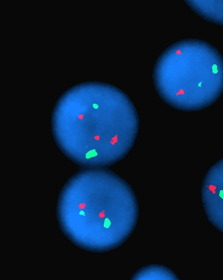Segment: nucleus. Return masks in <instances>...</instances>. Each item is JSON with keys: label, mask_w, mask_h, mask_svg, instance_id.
Returning a JSON list of instances; mask_svg holds the SVG:
<instances>
[{"label": "nucleus", "mask_w": 223, "mask_h": 280, "mask_svg": "<svg viewBox=\"0 0 223 280\" xmlns=\"http://www.w3.org/2000/svg\"><path fill=\"white\" fill-rule=\"evenodd\" d=\"M76 111L79 157L92 167L113 165L133 148L139 131L137 110L128 96L112 85H83Z\"/></svg>", "instance_id": "1"}, {"label": "nucleus", "mask_w": 223, "mask_h": 280, "mask_svg": "<svg viewBox=\"0 0 223 280\" xmlns=\"http://www.w3.org/2000/svg\"><path fill=\"white\" fill-rule=\"evenodd\" d=\"M212 73L213 74H216L218 72V71L217 69V65L216 64H213V66H212Z\"/></svg>", "instance_id": "2"}]
</instances>
